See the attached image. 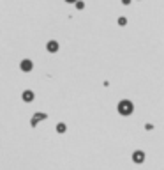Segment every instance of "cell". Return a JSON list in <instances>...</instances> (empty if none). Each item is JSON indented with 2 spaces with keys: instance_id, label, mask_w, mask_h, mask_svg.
<instances>
[{
  "instance_id": "6da1fadb",
  "label": "cell",
  "mask_w": 164,
  "mask_h": 170,
  "mask_svg": "<svg viewBox=\"0 0 164 170\" xmlns=\"http://www.w3.org/2000/svg\"><path fill=\"white\" fill-rule=\"evenodd\" d=\"M117 110H118V114H120L122 117H129V115H132V112H134V103H132L131 99H120L118 105H117Z\"/></svg>"
},
{
  "instance_id": "7a4b0ae2",
  "label": "cell",
  "mask_w": 164,
  "mask_h": 170,
  "mask_svg": "<svg viewBox=\"0 0 164 170\" xmlns=\"http://www.w3.org/2000/svg\"><path fill=\"white\" fill-rule=\"evenodd\" d=\"M44 119H48V115H46L44 112H35V114H34V117L30 119V126H32V128H35V126H37L41 121H44Z\"/></svg>"
},
{
  "instance_id": "3957f363",
  "label": "cell",
  "mask_w": 164,
  "mask_h": 170,
  "mask_svg": "<svg viewBox=\"0 0 164 170\" xmlns=\"http://www.w3.org/2000/svg\"><path fill=\"white\" fill-rule=\"evenodd\" d=\"M19 69H21L23 73H30V71L34 69V62H32L30 59H23V60L19 62Z\"/></svg>"
},
{
  "instance_id": "277c9868",
  "label": "cell",
  "mask_w": 164,
  "mask_h": 170,
  "mask_svg": "<svg viewBox=\"0 0 164 170\" xmlns=\"http://www.w3.org/2000/svg\"><path fill=\"white\" fill-rule=\"evenodd\" d=\"M132 161H134L136 165L145 163V153H143V151H134V153H132Z\"/></svg>"
},
{
  "instance_id": "5b68a950",
  "label": "cell",
  "mask_w": 164,
  "mask_h": 170,
  "mask_svg": "<svg viewBox=\"0 0 164 170\" xmlns=\"http://www.w3.org/2000/svg\"><path fill=\"white\" fill-rule=\"evenodd\" d=\"M46 50H48L49 53H57V51L60 50V44H58L55 39H51V41H48V43H46Z\"/></svg>"
},
{
  "instance_id": "8992f818",
  "label": "cell",
  "mask_w": 164,
  "mask_h": 170,
  "mask_svg": "<svg viewBox=\"0 0 164 170\" xmlns=\"http://www.w3.org/2000/svg\"><path fill=\"white\" fill-rule=\"evenodd\" d=\"M21 99H23L25 103H32V101L35 99V94H34V90H25V92L21 94Z\"/></svg>"
},
{
  "instance_id": "52a82bcc",
  "label": "cell",
  "mask_w": 164,
  "mask_h": 170,
  "mask_svg": "<svg viewBox=\"0 0 164 170\" xmlns=\"http://www.w3.org/2000/svg\"><path fill=\"white\" fill-rule=\"evenodd\" d=\"M65 131H67V126L64 122H58L57 124V133H65Z\"/></svg>"
},
{
  "instance_id": "ba28073f",
  "label": "cell",
  "mask_w": 164,
  "mask_h": 170,
  "mask_svg": "<svg viewBox=\"0 0 164 170\" xmlns=\"http://www.w3.org/2000/svg\"><path fill=\"white\" fill-rule=\"evenodd\" d=\"M74 4H76V9H79V11H81V9H83V7H85V4H83V2H81V0H76V2H74Z\"/></svg>"
},
{
  "instance_id": "9c48e42d",
  "label": "cell",
  "mask_w": 164,
  "mask_h": 170,
  "mask_svg": "<svg viewBox=\"0 0 164 170\" xmlns=\"http://www.w3.org/2000/svg\"><path fill=\"white\" fill-rule=\"evenodd\" d=\"M118 25H120V27L127 25V18H124V16H122V18H118Z\"/></svg>"
},
{
  "instance_id": "30bf717a",
  "label": "cell",
  "mask_w": 164,
  "mask_h": 170,
  "mask_svg": "<svg viewBox=\"0 0 164 170\" xmlns=\"http://www.w3.org/2000/svg\"><path fill=\"white\" fill-rule=\"evenodd\" d=\"M145 129H147V131H152V129H154V124L147 122V124H145Z\"/></svg>"
},
{
  "instance_id": "8fae6325",
  "label": "cell",
  "mask_w": 164,
  "mask_h": 170,
  "mask_svg": "<svg viewBox=\"0 0 164 170\" xmlns=\"http://www.w3.org/2000/svg\"><path fill=\"white\" fill-rule=\"evenodd\" d=\"M122 4H124V5H129V4H131V0H122Z\"/></svg>"
},
{
  "instance_id": "7c38bea8",
  "label": "cell",
  "mask_w": 164,
  "mask_h": 170,
  "mask_svg": "<svg viewBox=\"0 0 164 170\" xmlns=\"http://www.w3.org/2000/svg\"><path fill=\"white\" fill-rule=\"evenodd\" d=\"M65 2H67V4H74L76 0H65Z\"/></svg>"
}]
</instances>
